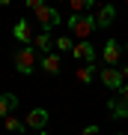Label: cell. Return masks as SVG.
<instances>
[{
    "label": "cell",
    "instance_id": "277c9868",
    "mask_svg": "<svg viewBox=\"0 0 128 135\" xmlns=\"http://www.w3.org/2000/svg\"><path fill=\"white\" fill-rule=\"evenodd\" d=\"M98 78L104 81V87H110V90H122V84H125V78H122V72H119V66L98 69Z\"/></svg>",
    "mask_w": 128,
    "mask_h": 135
},
{
    "label": "cell",
    "instance_id": "7c38bea8",
    "mask_svg": "<svg viewBox=\"0 0 128 135\" xmlns=\"http://www.w3.org/2000/svg\"><path fill=\"white\" fill-rule=\"evenodd\" d=\"M42 69H45V72L48 75H60V69H63V63H60V57H57V54H45V57H42Z\"/></svg>",
    "mask_w": 128,
    "mask_h": 135
},
{
    "label": "cell",
    "instance_id": "9a60e30c",
    "mask_svg": "<svg viewBox=\"0 0 128 135\" xmlns=\"http://www.w3.org/2000/svg\"><path fill=\"white\" fill-rule=\"evenodd\" d=\"M92 78H95V66H92V63H84V66L77 69V81H81V84H90Z\"/></svg>",
    "mask_w": 128,
    "mask_h": 135
},
{
    "label": "cell",
    "instance_id": "30bf717a",
    "mask_svg": "<svg viewBox=\"0 0 128 135\" xmlns=\"http://www.w3.org/2000/svg\"><path fill=\"white\" fill-rule=\"evenodd\" d=\"M113 18H116V9H113L110 3L98 6V12H95V24H98V27H110V24H113Z\"/></svg>",
    "mask_w": 128,
    "mask_h": 135
},
{
    "label": "cell",
    "instance_id": "52a82bcc",
    "mask_svg": "<svg viewBox=\"0 0 128 135\" xmlns=\"http://www.w3.org/2000/svg\"><path fill=\"white\" fill-rule=\"evenodd\" d=\"M71 54H75V60L77 63H92L95 60V48H92V45H90V39H77V42H75V48H71Z\"/></svg>",
    "mask_w": 128,
    "mask_h": 135
},
{
    "label": "cell",
    "instance_id": "d4e9b609",
    "mask_svg": "<svg viewBox=\"0 0 128 135\" xmlns=\"http://www.w3.org/2000/svg\"><path fill=\"white\" fill-rule=\"evenodd\" d=\"M125 51H128V45H125Z\"/></svg>",
    "mask_w": 128,
    "mask_h": 135
},
{
    "label": "cell",
    "instance_id": "ba28073f",
    "mask_svg": "<svg viewBox=\"0 0 128 135\" xmlns=\"http://www.w3.org/2000/svg\"><path fill=\"white\" fill-rule=\"evenodd\" d=\"M24 123H27V129H36V132H42L45 126H48V111H45V108H33L27 117H24Z\"/></svg>",
    "mask_w": 128,
    "mask_h": 135
},
{
    "label": "cell",
    "instance_id": "3957f363",
    "mask_svg": "<svg viewBox=\"0 0 128 135\" xmlns=\"http://www.w3.org/2000/svg\"><path fill=\"white\" fill-rule=\"evenodd\" d=\"M33 15H36V21H39L42 30H51V27H57L60 21H63V15H60V9H57L54 3H42Z\"/></svg>",
    "mask_w": 128,
    "mask_h": 135
},
{
    "label": "cell",
    "instance_id": "6da1fadb",
    "mask_svg": "<svg viewBox=\"0 0 128 135\" xmlns=\"http://www.w3.org/2000/svg\"><path fill=\"white\" fill-rule=\"evenodd\" d=\"M66 24H69V33L75 36V39H90L92 30L98 27V24H95V15H90V12H84V15L71 12V18L66 21Z\"/></svg>",
    "mask_w": 128,
    "mask_h": 135
},
{
    "label": "cell",
    "instance_id": "8992f818",
    "mask_svg": "<svg viewBox=\"0 0 128 135\" xmlns=\"http://www.w3.org/2000/svg\"><path fill=\"white\" fill-rule=\"evenodd\" d=\"M101 57H104V66H119V60H122V45H119L116 39H107Z\"/></svg>",
    "mask_w": 128,
    "mask_h": 135
},
{
    "label": "cell",
    "instance_id": "ac0fdd59",
    "mask_svg": "<svg viewBox=\"0 0 128 135\" xmlns=\"http://www.w3.org/2000/svg\"><path fill=\"white\" fill-rule=\"evenodd\" d=\"M24 3H27V9H33V12H36V9H39V6H42V3H45V0H24Z\"/></svg>",
    "mask_w": 128,
    "mask_h": 135
},
{
    "label": "cell",
    "instance_id": "4fadbf2b",
    "mask_svg": "<svg viewBox=\"0 0 128 135\" xmlns=\"http://www.w3.org/2000/svg\"><path fill=\"white\" fill-rule=\"evenodd\" d=\"M51 45H54V39L48 36V30H42V33H36V36H33V48H36V51L51 54Z\"/></svg>",
    "mask_w": 128,
    "mask_h": 135
},
{
    "label": "cell",
    "instance_id": "9c48e42d",
    "mask_svg": "<svg viewBox=\"0 0 128 135\" xmlns=\"http://www.w3.org/2000/svg\"><path fill=\"white\" fill-rule=\"evenodd\" d=\"M12 36L18 39V42H24V45H33V27H30V21H27V18H21L18 24H15Z\"/></svg>",
    "mask_w": 128,
    "mask_h": 135
},
{
    "label": "cell",
    "instance_id": "5bb4252c",
    "mask_svg": "<svg viewBox=\"0 0 128 135\" xmlns=\"http://www.w3.org/2000/svg\"><path fill=\"white\" fill-rule=\"evenodd\" d=\"M54 45H57V51H71V48H75V36H71V33H63V36L54 39Z\"/></svg>",
    "mask_w": 128,
    "mask_h": 135
},
{
    "label": "cell",
    "instance_id": "d6986e66",
    "mask_svg": "<svg viewBox=\"0 0 128 135\" xmlns=\"http://www.w3.org/2000/svg\"><path fill=\"white\" fill-rule=\"evenodd\" d=\"M84 135H98V126H86V129H84Z\"/></svg>",
    "mask_w": 128,
    "mask_h": 135
},
{
    "label": "cell",
    "instance_id": "7402d4cb",
    "mask_svg": "<svg viewBox=\"0 0 128 135\" xmlns=\"http://www.w3.org/2000/svg\"><path fill=\"white\" fill-rule=\"evenodd\" d=\"M33 135H48V132H45V129H42V132H33Z\"/></svg>",
    "mask_w": 128,
    "mask_h": 135
},
{
    "label": "cell",
    "instance_id": "7a4b0ae2",
    "mask_svg": "<svg viewBox=\"0 0 128 135\" xmlns=\"http://www.w3.org/2000/svg\"><path fill=\"white\" fill-rule=\"evenodd\" d=\"M36 48L33 45H24V48L15 51V69H18L21 75H33V69H36Z\"/></svg>",
    "mask_w": 128,
    "mask_h": 135
},
{
    "label": "cell",
    "instance_id": "ffe728a7",
    "mask_svg": "<svg viewBox=\"0 0 128 135\" xmlns=\"http://www.w3.org/2000/svg\"><path fill=\"white\" fill-rule=\"evenodd\" d=\"M119 72H122V78L128 81V66H119Z\"/></svg>",
    "mask_w": 128,
    "mask_h": 135
},
{
    "label": "cell",
    "instance_id": "484cf974",
    "mask_svg": "<svg viewBox=\"0 0 128 135\" xmlns=\"http://www.w3.org/2000/svg\"><path fill=\"white\" fill-rule=\"evenodd\" d=\"M57 3H60V0H57Z\"/></svg>",
    "mask_w": 128,
    "mask_h": 135
},
{
    "label": "cell",
    "instance_id": "8fae6325",
    "mask_svg": "<svg viewBox=\"0 0 128 135\" xmlns=\"http://www.w3.org/2000/svg\"><path fill=\"white\" fill-rule=\"evenodd\" d=\"M18 108V96L15 93H0V117H9Z\"/></svg>",
    "mask_w": 128,
    "mask_h": 135
},
{
    "label": "cell",
    "instance_id": "2e32d148",
    "mask_svg": "<svg viewBox=\"0 0 128 135\" xmlns=\"http://www.w3.org/2000/svg\"><path fill=\"white\" fill-rule=\"evenodd\" d=\"M3 126H6V132H24V129H27V123H24V120H18V117H3Z\"/></svg>",
    "mask_w": 128,
    "mask_h": 135
},
{
    "label": "cell",
    "instance_id": "e0dca14e",
    "mask_svg": "<svg viewBox=\"0 0 128 135\" xmlns=\"http://www.w3.org/2000/svg\"><path fill=\"white\" fill-rule=\"evenodd\" d=\"M69 6H71V12L84 15V12H90V9H92V0H69Z\"/></svg>",
    "mask_w": 128,
    "mask_h": 135
},
{
    "label": "cell",
    "instance_id": "cb8c5ba5",
    "mask_svg": "<svg viewBox=\"0 0 128 135\" xmlns=\"http://www.w3.org/2000/svg\"><path fill=\"white\" fill-rule=\"evenodd\" d=\"M125 6H128V0H125Z\"/></svg>",
    "mask_w": 128,
    "mask_h": 135
},
{
    "label": "cell",
    "instance_id": "44dd1931",
    "mask_svg": "<svg viewBox=\"0 0 128 135\" xmlns=\"http://www.w3.org/2000/svg\"><path fill=\"white\" fill-rule=\"evenodd\" d=\"M9 3H12V0H0V6H9Z\"/></svg>",
    "mask_w": 128,
    "mask_h": 135
},
{
    "label": "cell",
    "instance_id": "5b68a950",
    "mask_svg": "<svg viewBox=\"0 0 128 135\" xmlns=\"http://www.w3.org/2000/svg\"><path fill=\"white\" fill-rule=\"evenodd\" d=\"M107 108L116 117H128V84H122V90H116V96L107 102Z\"/></svg>",
    "mask_w": 128,
    "mask_h": 135
},
{
    "label": "cell",
    "instance_id": "603a6c76",
    "mask_svg": "<svg viewBox=\"0 0 128 135\" xmlns=\"http://www.w3.org/2000/svg\"><path fill=\"white\" fill-rule=\"evenodd\" d=\"M116 135H122V132H116Z\"/></svg>",
    "mask_w": 128,
    "mask_h": 135
}]
</instances>
